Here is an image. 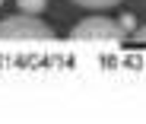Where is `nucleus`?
I'll list each match as a JSON object with an SVG mask.
<instances>
[{
	"mask_svg": "<svg viewBox=\"0 0 146 124\" xmlns=\"http://www.w3.org/2000/svg\"><path fill=\"white\" fill-rule=\"evenodd\" d=\"M54 32L44 26L41 19L35 16H10L0 22V41H10V38H22V41H48Z\"/></svg>",
	"mask_w": 146,
	"mask_h": 124,
	"instance_id": "obj_1",
	"label": "nucleus"
},
{
	"mask_svg": "<svg viewBox=\"0 0 146 124\" xmlns=\"http://www.w3.org/2000/svg\"><path fill=\"white\" fill-rule=\"evenodd\" d=\"M73 41H105V45H117L124 38V29L117 22L105 19V16H92V19H83L76 22V29L70 32Z\"/></svg>",
	"mask_w": 146,
	"mask_h": 124,
	"instance_id": "obj_2",
	"label": "nucleus"
},
{
	"mask_svg": "<svg viewBox=\"0 0 146 124\" xmlns=\"http://www.w3.org/2000/svg\"><path fill=\"white\" fill-rule=\"evenodd\" d=\"M16 3H19V10H22V13L35 16V13H41V10L48 7V0H16Z\"/></svg>",
	"mask_w": 146,
	"mask_h": 124,
	"instance_id": "obj_3",
	"label": "nucleus"
},
{
	"mask_svg": "<svg viewBox=\"0 0 146 124\" xmlns=\"http://www.w3.org/2000/svg\"><path fill=\"white\" fill-rule=\"evenodd\" d=\"M73 3H80V7H95V10H105V7L121 3V0H73Z\"/></svg>",
	"mask_w": 146,
	"mask_h": 124,
	"instance_id": "obj_4",
	"label": "nucleus"
},
{
	"mask_svg": "<svg viewBox=\"0 0 146 124\" xmlns=\"http://www.w3.org/2000/svg\"><path fill=\"white\" fill-rule=\"evenodd\" d=\"M117 26H121V29H133V26H137V19H133L130 13H124V16H121V22H117Z\"/></svg>",
	"mask_w": 146,
	"mask_h": 124,
	"instance_id": "obj_5",
	"label": "nucleus"
},
{
	"mask_svg": "<svg viewBox=\"0 0 146 124\" xmlns=\"http://www.w3.org/2000/svg\"><path fill=\"white\" fill-rule=\"evenodd\" d=\"M137 38H140V41H146V29H140V32H137Z\"/></svg>",
	"mask_w": 146,
	"mask_h": 124,
	"instance_id": "obj_6",
	"label": "nucleus"
},
{
	"mask_svg": "<svg viewBox=\"0 0 146 124\" xmlns=\"http://www.w3.org/2000/svg\"><path fill=\"white\" fill-rule=\"evenodd\" d=\"M0 7H3V0H0Z\"/></svg>",
	"mask_w": 146,
	"mask_h": 124,
	"instance_id": "obj_7",
	"label": "nucleus"
}]
</instances>
